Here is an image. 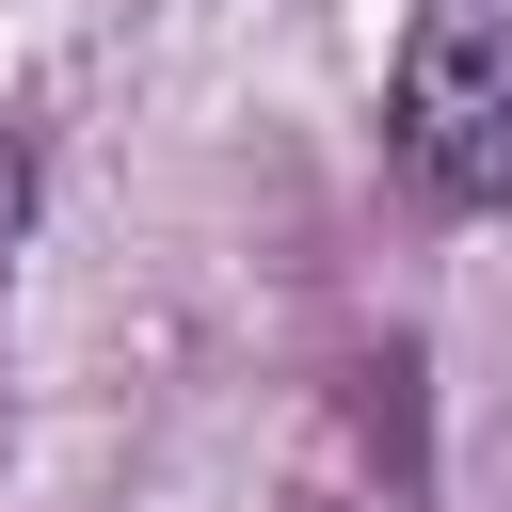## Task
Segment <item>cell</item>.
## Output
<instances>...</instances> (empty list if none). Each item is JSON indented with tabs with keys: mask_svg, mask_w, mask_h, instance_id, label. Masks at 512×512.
<instances>
[{
	"mask_svg": "<svg viewBox=\"0 0 512 512\" xmlns=\"http://www.w3.org/2000/svg\"><path fill=\"white\" fill-rule=\"evenodd\" d=\"M16 240H32V144L0 128V272H16Z\"/></svg>",
	"mask_w": 512,
	"mask_h": 512,
	"instance_id": "2",
	"label": "cell"
},
{
	"mask_svg": "<svg viewBox=\"0 0 512 512\" xmlns=\"http://www.w3.org/2000/svg\"><path fill=\"white\" fill-rule=\"evenodd\" d=\"M384 160L448 224L512 208V0H416L400 80H384Z\"/></svg>",
	"mask_w": 512,
	"mask_h": 512,
	"instance_id": "1",
	"label": "cell"
}]
</instances>
